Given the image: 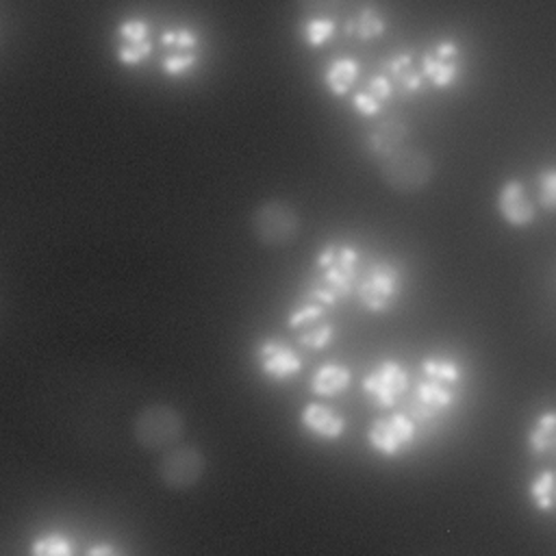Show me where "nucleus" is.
Here are the masks:
<instances>
[{
  "label": "nucleus",
  "mask_w": 556,
  "mask_h": 556,
  "mask_svg": "<svg viewBox=\"0 0 556 556\" xmlns=\"http://www.w3.org/2000/svg\"><path fill=\"white\" fill-rule=\"evenodd\" d=\"M417 374L406 397V413L417 424H432L456 406L465 369L454 356L428 354L419 361Z\"/></svg>",
  "instance_id": "nucleus-1"
},
{
  "label": "nucleus",
  "mask_w": 556,
  "mask_h": 556,
  "mask_svg": "<svg viewBox=\"0 0 556 556\" xmlns=\"http://www.w3.org/2000/svg\"><path fill=\"white\" fill-rule=\"evenodd\" d=\"M361 276V254L350 243L330 241L315 256V278L306 293L319 298L328 306L354 293Z\"/></svg>",
  "instance_id": "nucleus-2"
},
{
  "label": "nucleus",
  "mask_w": 556,
  "mask_h": 556,
  "mask_svg": "<svg viewBox=\"0 0 556 556\" xmlns=\"http://www.w3.org/2000/svg\"><path fill=\"white\" fill-rule=\"evenodd\" d=\"M404 291V274L402 269L389 261L378 258L371 261L365 269H361L354 295L358 304L371 315H384L400 302Z\"/></svg>",
  "instance_id": "nucleus-3"
},
{
  "label": "nucleus",
  "mask_w": 556,
  "mask_h": 556,
  "mask_svg": "<svg viewBox=\"0 0 556 556\" xmlns=\"http://www.w3.org/2000/svg\"><path fill=\"white\" fill-rule=\"evenodd\" d=\"M132 437L141 450L167 452L182 441L185 419L172 404L154 402L135 415Z\"/></svg>",
  "instance_id": "nucleus-4"
},
{
  "label": "nucleus",
  "mask_w": 556,
  "mask_h": 556,
  "mask_svg": "<svg viewBox=\"0 0 556 556\" xmlns=\"http://www.w3.org/2000/svg\"><path fill=\"white\" fill-rule=\"evenodd\" d=\"M378 167L384 182L402 193H413L426 187L432 178L430 156L421 148H415L406 141L378 156Z\"/></svg>",
  "instance_id": "nucleus-5"
},
{
  "label": "nucleus",
  "mask_w": 556,
  "mask_h": 556,
  "mask_svg": "<svg viewBox=\"0 0 556 556\" xmlns=\"http://www.w3.org/2000/svg\"><path fill=\"white\" fill-rule=\"evenodd\" d=\"M419 437V424L406 410H384L367 426L365 441L382 458H400L410 452Z\"/></svg>",
  "instance_id": "nucleus-6"
},
{
  "label": "nucleus",
  "mask_w": 556,
  "mask_h": 556,
  "mask_svg": "<svg viewBox=\"0 0 556 556\" xmlns=\"http://www.w3.org/2000/svg\"><path fill=\"white\" fill-rule=\"evenodd\" d=\"M330 308L319 298L304 291L298 304L287 315V328L293 332L298 343L306 350L319 352L334 341V324L330 319Z\"/></svg>",
  "instance_id": "nucleus-7"
},
{
  "label": "nucleus",
  "mask_w": 556,
  "mask_h": 556,
  "mask_svg": "<svg viewBox=\"0 0 556 556\" xmlns=\"http://www.w3.org/2000/svg\"><path fill=\"white\" fill-rule=\"evenodd\" d=\"M410 371L397 358L378 361L361 380L363 395L378 410H395L410 391Z\"/></svg>",
  "instance_id": "nucleus-8"
},
{
  "label": "nucleus",
  "mask_w": 556,
  "mask_h": 556,
  "mask_svg": "<svg viewBox=\"0 0 556 556\" xmlns=\"http://www.w3.org/2000/svg\"><path fill=\"white\" fill-rule=\"evenodd\" d=\"M300 230V217L293 206L269 200L252 213V232L265 248H285L295 241Z\"/></svg>",
  "instance_id": "nucleus-9"
},
{
  "label": "nucleus",
  "mask_w": 556,
  "mask_h": 556,
  "mask_svg": "<svg viewBox=\"0 0 556 556\" xmlns=\"http://www.w3.org/2000/svg\"><path fill=\"white\" fill-rule=\"evenodd\" d=\"M206 471V456L193 445H176L163 454L156 465L161 482L172 491L195 486Z\"/></svg>",
  "instance_id": "nucleus-10"
},
{
  "label": "nucleus",
  "mask_w": 556,
  "mask_h": 556,
  "mask_svg": "<svg viewBox=\"0 0 556 556\" xmlns=\"http://www.w3.org/2000/svg\"><path fill=\"white\" fill-rule=\"evenodd\" d=\"M254 361H256L258 371L265 378H269L271 382L293 380L304 367L302 356L289 343H285L276 337H267L256 343Z\"/></svg>",
  "instance_id": "nucleus-11"
},
{
  "label": "nucleus",
  "mask_w": 556,
  "mask_h": 556,
  "mask_svg": "<svg viewBox=\"0 0 556 556\" xmlns=\"http://www.w3.org/2000/svg\"><path fill=\"white\" fill-rule=\"evenodd\" d=\"M300 426L319 441H339L345 430L348 421L345 417L334 410L330 404L324 402H306L300 410Z\"/></svg>",
  "instance_id": "nucleus-12"
},
{
  "label": "nucleus",
  "mask_w": 556,
  "mask_h": 556,
  "mask_svg": "<svg viewBox=\"0 0 556 556\" xmlns=\"http://www.w3.org/2000/svg\"><path fill=\"white\" fill-rule=\"evenodd\" d=\"M497 211H500V217L515 228H526L536 217L534 202L530 200L523 182L515 178L502 185L497 193Z\"/></svg>",
  "instance_id": "nucleus-13"
},
{
  "label": "nucleus",
  "mask_w": 556,
  "mask_h": 556,
  "mask_svg": "<svg viewBox=\"0 0 556 556\" xmlns=\"http://www.w3.org/2000/svg\"><path fill=\"white\" fill-rule=\"evenodd\" d=\"M526 450L536 460H556V408H543L526 430Z\"/></svg>",
  "instance_id": "nucleus-14"
},
{
  "label": "nucleus",
  "mask_w": 556,
  "mask_h": 556,
  "mask_svg": "<svg viewBox=\"0 0 556 556\" xmlns=\"http://www.w3.org/2000/svg\"><path fill=\"white\" fill-rule=\"evenodd\" d=\"M352 382V369L343 363H324L319 365L311 376V391L317 397H337L343 391H348Z\"/></svg>",
  "instance_id": "nucleus-15"
},
{
  "label": "nucleus",
  "mask_w": 556,
  "mask_h": 556,
  "mask_svg": "<svg viewBox=\"0 0 556 556\" xmlns=\"http://www.w3.org/2000/svg\"><path fill=\"white\" fill-rule=\"evenodd\" d=\"M528 502L541 515L556 513V467H543L532 473L528 486Z\"/></svg>",
  "instance_id": "nucleus-16"
},
{
  "label": "nucleus",
  "mask_w": 556,
  "mask_h": 556,
  "mask_svg": "<svg viewBox=\"0 0 556 556\" xmlns=\"http://www.w3.org/2000/svg\"><path fill=\"white\" fill-rule=\"evenodd\" d=\"M30 556H74V543L65 532L50 530L30 541Z\"/></svg>",
  "instance_id": "nucleus-17"
},
{
  "label": "nucleus",
  "mask_w": 556,
  "mask_h": 556,
  "mask_svg": "<svg viewBox=\"0 0 556 556\" xmlns=\"http://www.w3.org/2000/svg\"><path fill=\"white\" fill-rule=\"evenodd\" d=\"M356 78V65L352 61H339L332 65L330 74H328V83L334 91H345Z\"/></svg>",
  "instance_id": "nucleus-18"
},
{
  "label": "nucleus",
  "mask_w": 556,
  "mask_h": 556,
  "mask_svg": "<svg viewBox=\"0 0 556 556\" xmlns=\"http://www.w3.org/2000/svg\"><path fill=\"white\" fill-rule=\"evenodd\" d=\"M539 204L545 211H556V169H545L539 176Z\"/></svg>",
  "instance_id": "nucleus-19"
},
{
  "label": "nucleus",
  "mask_w": 556,
  "mask_h": 556,
  "mask_svg": "<svg viewBox=\"0 0 556 556\" xmlns=\"http://www.w3.org/2000/svg\"><path fill=\"white\" fill-rule=\"evenodd\" d=\"M311 20H330L337 15L341 0H302Z\"/></svg>",
  "instance_id": "nucleus-20"
},
{
  "label": "nucleus",
  "mask_w": 556,
  "mask_h": 556,
  "mask_svg": "<svg viewBox=\"0 0 556 556\" xmlns=\"http://www.w3.org/2000/svg\"><path fill=\"white\" fill-rule=\"evenodd\" d=\"M83 556H124L122 549L111 541H93L87 545Z\"/></svg>",
  "instance_id": "nucleus-21"
}]
</instances>
